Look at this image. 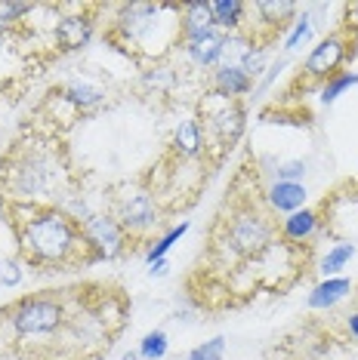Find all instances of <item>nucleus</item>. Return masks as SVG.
<instances>
[{
	"mask_svg": "<svg viewBox=\"0 0 358 360\" xmlns=\"http://www.w3.org/2000/svg\"><path fill=\"white\" fill-rule=\"evenodd\" d=\"M319 219H321L324 234L355 243L358 240V185L349 182L343 191H333L331 198H324Z\"/></svg>",
	"mask_w": 358,
	"mask_h": 360,
	"instance_id": "obj_8",
	"label": "nucleus"
},
{
	"mask_svg": "<svg viewBox=\"0 0 358 360\" xmlns=\"http://www.w3.org/2000/svg\"><path fill=\"white\" fill-rule=\"evenodd\" d=\"M349 59V37L343 31H331L328 37H321L319 44L312 46V53L306 56L303 62V75L309 80H328L333 77L340 68H343V62Z\"/></svg>",
	"mask_w": 358,
	"mask_h": 360,
	"instance_id": "obj_10",
	"label": "nucleus"
},
{
	"mask_svg": "<svg viewBox=\"0 0 358 360\" xmlns=\"http://www.w3.org/2000/svg\"><path fill=\"white\" fill-rule=\"evenodd\" d=\"M219 99V96H216ZM244 124H247V108L241 102H232V99H219V108H204V139L214 136L216 148L229 151L235 142L241 139L244 133Z\"/></svg>",
	"mask_w": 358,
	"mask_h": 360,
	"instance_id": "obj_9",
	"label": "nucleus"
},
{
	"mask_svg": "<svg viewBox=\"0 0 358 360\" xmlns=\"http://www.w3.org/2000/svg\"><path fill=\"white\" fill-rule=\"evenodd\" d=\"M167 271H170V262H167V259L152 262V265H149V277H164Z\"/></svg>",
	"mask_w": 358,
	"mask_h": 360,
	"instance_id": "obj_32",
	"label": "nucleus"
},
{
	"mask_svg": "<svg viewBox=\"0 0 358 360\" xmlns=\"http://www.w3.org/2000/svg\"><path fill=\"white\" fill-rule=\"evenodd\" d=\"M247 10L259 15V25L268 28V44H272V37L281 34V28L300 13V6L288 4V0H281V4L278 0H259V4H247Z\"/></svg>",
	"mask_w": 358,
	"mask_h": 360,
	"instance_id": "obj_19",
	"label": "nucleus"
},
{
	"mask_svg": "<svg viewBox=\"0 0 358 360\" xmlns=\"http://www.w3.org/2000/svg\"><path fill=\"white\" fill-rule=\"evenodd\" d=\"M109 37L124 53L152 65L183 46V4H124L111 19Z\"/></svg>",
	"mask_w": 358,
	"mask_h": 360,
	"instance_id": "obj_3",
	"label": "nucleus"
},
{
	"mask_svg": "<svg viewBox=\"0 0 358 360\" xmlns=\"http://www.w3.org/2000/svg\"><path fill=\"white\" fill-rule=\"evenodd\" d=\"M207 148L204 139V127H201L198 117H183L173 129V139H170V151L176 154L179 160H195L201 158Z\"/></svg>",
	"mask_w": 358,
	"mask_h": 360,
	"instance_id": "obj_14",
	"label": "nucleus"
},
{
	"mask_svg": "<svg viewBox=\"0 0 358 360\" xmlns=\"http://www.w3.org/2000/svg\"><path fill=\"white\" fill-rule=\"evenodd\" d=\"M22 277H25V262H22L19 256L0 259V286H6V290H16V286L22 283Z\"/></svg>",
	"mask_w": 358,
	"mask_h": 360,
	"instance_id": "obj_28",
	"label": "nucleus"
},
{
	"mask_svg": "<svg viewBox=\"0 0 358 360\" xmlns=\"http://www.w3.org/2000/svg\"><path fill=\"white\" fill-rule=\"evenodd\" d=\"M312 31H315V15L312 13H303L300 19H294V25H290V34L284 37V56L303 50V44H309Z\"/></svg>",
	"mask_w": 358,
	"mask_h": 360,
	"instance_id": "obj_26",
	"label": "nucleus"
},
{
	"mask_svg": "<svg viewBox=\"0 0 358 360\" xmlns=\"http://www.w3.org/2000/svg\"><path fill=\"white\" fill-rule=\"evenodd\" d=\"M59 99L68 102L71 108H78V111H93L109 99V89L90 77H71L59 86Z\"/></svg>",
	"mask_w": 358,
	"mask_h": 360,
	"instance_id": "obj_13",
	"label": "nucleus"
},
{
	"mask_svg": "<svg viewBox=\"0 0 358 360\" xmlns=\"http://www.w3.org/2000/svg\"><path fill=\"white\" fill-rule=\"evenodd\" d=\"M185 360H226V335H214V339L195 345Z\"/></svg>",
	"mask_w": 358,
	"mask_h": 360,
	"instance_id": "obj_29",
	"label": "nucleus"
},
{
	"mask_svg": "<svg viewBox=\"0 0 358 360\" xmlns=\"http://www.w3.org/2000/svg\"><path fill=\"white\" fill-rule=\"evenodd\" d=\"M189 228H192V222H179V225H173V228H167V231L161 234V237H154V240H149V250H145V265H152V262L167 259V252L173 250L185 234H189Z\"/></svg>",
	"mask_w": 358,
	"mask_h": 360,
	"instance_id": "obj_23",
	"label": "nucleus"
},
{
	"mask_svg": "<svg viewBox=\"0 0 358 360\" xmlns=\"http://www.w3.org/2000/svg\"><path fill=\"white\" fill-rule=\"evenodd\" d=\"M352 86H358V71H337L333 77H328L319 89L321 105H333L343 93H349Z\"/></svg>",
	"mask_w": 358,
	"mask_h": 360,
	"instance_id": "obj_24",
	"label": "nucleus"
},
{
	"mask_svg": "<svg viewBox=\"0 0 358 360\" xmlns=\"http://www.w3.org/2000/svg\"><path fill=\"white\" fill-rule=\"evenodd\" d=\"M140 360H164L170 354V335L164 330H152L142 335L140 348H136Z\"/></svg>",
	"mask_w": 358,
	"mask_h": 360,
	"instance_id": "obj_25",
	"label": "nucleus"
},
{
	"mask_svg": "<svg viewBox=\"0 0 358 360\" xmlns=\"http://www.w3.org/2000/svg\"><path fill=\"white\" fill-rule=\"evenodd\" d=\"M6 225L13 228L19 259L31 268L68 271L90 265V250L80 234V225L65 216L59 207H22L6 203Z\"/></svg>",
	"mask_w": 358,
	"mask_h": 360,
	"instance_id": "obj_1",
	"label": "nucleus"
},
{
	"mask_svg": "<svg viewBox=\"0 0 358 360\" xmlns=\"http://www.w3.org/2000/svg\"><path fill=\"white\" fill-rule=\"evenodd\" d=\"M68 323V308L59 296H22L0 308V333L16 345H47Z\"/></svg>",
	"mask_w": 358,
	"mask_h": 360,
	"instance_id": "obj_4",
	"label": "nucleus"
},
{
	"mask_svg": "<svg viewBox=\"0 0 358 360\" xmlns=\"http://www.w3.org/2000/svg\"><path fill=\"white\" fill-rule=\"evenodd\" d=\"M275 243V225L268 212L257 207H241L232 219H226V247L238 259H259Z\"/></svg>",
	"mask_w": 358,
	"mask_h": 360,
	"instance_id": "obj_5",
	"label": "nucleus"
},
{
	"mask_svg": "<svg viewBox=\"0 0 358 360\" xmlns=\"http://www.w3.org/2000/svg\"><path fill=\"white\" fill-rule=\"evenodd\" d=\"M281 240H288V243H309L315 234L321 231V219H319V210H297V212H290V216H284L281 219Z\"/></svg>",
	"mask_w": 358,
	"mask_h": 360,
	"instance_id": "obj_17",
	"label": "nucleus"
},
{
	"mask_svg": "<svg viewBox=\"0 0 358 360\" xmlns=\"http://www.w3.org/2000/svg\"><path fill=\"white\" fill-rule=\"evenodd\" d=\"M210 93L219 96V99H232L238 102L241 96L254 93V80H250L238 65H216L210 71Z\"/></svg>",
	"mask_w": 358,
	"mask_h": 360,
	"instance_id": "obj_15",
	"label": "nucleus"
},
{
	"mask_svg": "<svg viewBox=\"0 0 358 360\" xmlns=\"http://www.w3.org/2000/svg\"><path fill=\"white\" fill-rule=\"evenodd\" d=\"M4 50H6V37H0V59H4Z\"/></svg>",
	"mask_w": 358,
	"mask_h": 360,
	"instance_id": "obj_35",
	"label": "nucleus"
},
{
	"mask_svg": "<svg viewBox=\"0 0 358 360\" xmlns=\"http://www.w3.org/2000/svg\"><path fill=\"white\" fill-rule=\"evenodd\" d=\"M226 37L223 31H207L201 37H192V40H183V53L195 68L201 71H214L216 65H223V56H226Z\"/></svg>",
	"mask_w": 358,
	"mask_h": 360,
	"instance_id": "obj_12",
	"label": "nucleus"
},
{
	"mask_svg": "<svg viewBox=\"0 0 358 360\" xmlns=\"http://www.w3.org/2000/svg\"><path fill=\"white\" fill-rule=\"evenodd\" d=\"M355 252H358V247H355L352 240H337V243H333V247L321 256L319 274H321V277H340V271H343L349 262L355 259Z\"/></svg>",
	"mask_w": 358,
	"mask_h": 360,
	"instance_id": "obj_22",
	"label": "nucleus"
},
{
	"mask_svg": "<svg viewBox=\"0 0 358 360\" xmlns=\"http://www.w3.org/2000/svg\"><path fill=\"white\" fill-rule=\"evenodd\" d=\"M309 173L306 160H284L275 167V182H303Z\"/></svg>",
	"mask_w": 358,
	"mask_h": 360,
	"instance_id": "obj_30",
	"label": "nucleus"
},
{
	"mask_svg": "<svg viewBox=\"0 0 358 360\" xmlns=\"http://www.w3.org/2000/svg\"><path fill=\"white\" fill-rule=\"evenodd\" d=\"M346 330H349L352 339H358V311H352V314L346 317Z\"/></svg>",
	"mask_w": 358,
	"mask_h": 360,
	"instance_id": "obj_33",
	"label": "nucleus"
},
{
	"mask_svg": "<svg viewBox=\"0 0 358 360\" xmlns=\"http://www.w3.org/2000/svg\"><path fill=\"white\" fill-rule=\"evenodd\" d=\"M0 188L6 203L22 207H59L68 191H75L65 160L50 142H16L0 160Z\"/></svg>",
	"mask_w": 358,
	"mask_h": 360,
	"instance_id": "obj_2",
	"label": "nucleus"
},
{
	"mask_svg": "<svg viewBox=\"0 0 358 360\" xmlns=\"http://www.w3.org/2000/svg\"><path fill=\"white\" fill-rule=\"evenodd\" d=\"M111 216L121 222L130 240H142L149 237L161 222V207L158 194H152L149 188H124L115 198Z\"/></svg>",
	"mask_w": 358,
	"mask_h": 360,
	"instance_id": "obj_6",
	"label": "nucleus"
},
{
	"mask_svg": "<svg viewBox=\"0 0 358 360\" xmlns=\"http://www.w3.org/2000/svg\"><path fill=\"white\" fill-rule=\"evenodd\" d=\"M214 31V13H210V0H195L183 4V40L201 37Z\"/></svg>",
	"mask_w": 358,
	"mask_h": 360,
	"instance_id": "obj_21",
	"label": "nucleus"
},
{
	"mask_svg": "<svg viewBox=\"0 0 358 360\" xmlns=\"http://www.w3.org/2000/svg\"><path fill=\"white\" fill-rule=\"evenodd\" d=\"M288 56H278V59H275L272 65H268V68H266V75H263V80H259V86L254 89V96H257V99H259V96H266L268 93V89H272L275 86V80H278L281 75H284V68H288Z\"/></svg>",
	"mask_w": 358,
	"mask_h": 360,
	"instance_id": "obj_31",
	"label": "nucleus"
},
{
	"mask_svg": "<svg viewBox=\"0 0 358 360\" xmlns=\"http://www.w3.org/2000/svg\"><path fill=\"white\" fill-rule=\"evenodd\" d=\"M349 292H352V281L349 277H321L319 283L309 290V296H306V305L312 308V311H328L333 305H340Z\"/></svg>",
	"mask_w": 358,
	"mask_h": 360,
	"instance_id": "obj_16",
	"label": "nucleus"
},
{
	"mask_svg": "<svg viewBox=\"0 0 358 360\" xmlns=\"http://www.w3.org/2000/svg\"><path fill=\"white\" fill-rule=\"evenodd\" d=\"M210 13H214L216 31H223V34H238L244 28L247 4H241V0H210Z\"/></svg>",
	"mask_w": 358,
	"mask_h": 360,
	"instance_id": "obj_20",
	"label": "nucleus"
},
{
	"mask_svg": "<svg viewBox=\"0 0 358 360\" xmlns=\"http://www.w3.org/2000/svg\"><path fill=\"white\" fill-rule=\"evenodd\" d=\"M118 360H140V354H136V351H127V354H121Z\"/></svg>",
	"mask_w": 358,
	"mask_h": 360,
	"instance_id": "obj_34",
	"label": "nucleus"
},
{
	"mask_svg": "<svg viewBox=\"0 0 358 360\" xmlns=\"http://www.w3.org/2000/svg\"><path fill=\"white\" fill-rule=\"evenodd\" d=\"M309 200V191L303 182H272L266 188V203L272 212H284V216H290V212L303 210Z\"/></svg>",
	"mask_w": 358,
	"mask_h": 360,
	"instance_id": "obj_18",
	"label": "nucleus"
},
{
	"mask_svg": "<svg viewBox=\"0 0 358 360\" xmlns=\"http://www.w3.org/2000/svg\"><path fill=\"white\" fill-rule=\"evenodd\" d=\"M142 84L149 89H154L158 96H167L170 89L176 86V71L167 68V65H161V62H154L149 71H142Z\"/></svg>",
	"mask_w": 358,
	"mask_h": 360,
	"instance_id": "obj_27",
	"label": "nucleus"
},
{
	"mask_svg": "<svg viewBox=\"0 0 358 360\" xmlns=\"http://www.w3.org/2000/svg\"><path fill=\"white\" fill-rule=\"evenodd\" d=\"M80 234H84V243L90 250V265L115 262L130 250V237L111 212H93L90 219H84Z\"/></svg>",
	"mask_w": 358,
	"mask_h": 360,
	"instance_id": "obj_7",
	"label": "nucleus"
},
{
	"mask_svg": "<svg viewBox=\"0 0 358 360\" xmlns=\"http://www.w3.org/2000/svg\"><path fill=\"white\" fill-rule=\"evenodd\" d=\"M96 34V19L90 13H75V15H59L53 25V44L59 53H78L93 40Z\"/></svg>",
	"mask_w": 358,
	"mask_h": 360,
	"instance_id": "obj_11",
	"label": "nucleus"
}]
</instances>
